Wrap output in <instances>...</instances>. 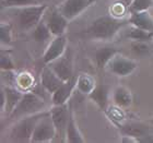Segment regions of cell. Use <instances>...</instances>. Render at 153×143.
Returning <instances> with one entry per match:
<instances>
[{
	"instance_id": "16",
	"label": "cell",
	"mask_w": 153,
	"mask_h": 143,
	"mask_svg": "<svg viewBox=\"0 0 153 143\" xmlns=\"http://www.w3.org/2000/svg\"><path fill=\"white\" fill-rule=\"evenodd\" d=\"M1 87L4 90V93H6V108H4V113L9 116L13 111V109L16 107V105L19 104L24 92H22V90H20L16 86L2 85Z\"/></svg>"
},
{
	"instance_id": "7",
	"label": "cell",
	"mask_w": 153,
	"mask_h": 143,
	"mask_svg": "<svg viewBox=\"0 0 153 143\" xmlns=\"http://www.w3.org/2000/svg\"><path fill=\"white\" fill-rule=\"evenodd\" d=\"M107 70L115 76L119 78H125V76H130L134 73L138 68V62L134 59L127 58L126 56L118 53L112 60L107 64Z\"/></svg>"
},
{
	"instance_id": "14",
	"label": "cell",
	"mask_w": 153,
	"mask_h": 143,
	"mask_svg": "<svg viewBox=\"0 0 153 143\" xmlns=\"http://www.w3.org/2000/svg\"><path fill=\"white\" fill-rule=\"evenodd\" d=\"M128 23L131 26L153 32V16L149 11H139V12H129Z\"/></svg>"
},
{
	"instance_id": "3",
	"label": "cell",
	"mask_w": 153,
	"mask_h": 143,
	"mask_svg": "<svg viewBox=\"0 0 153 143\" xmlns=\"http://www.w3.org/2000/svg\"><path fill=\"white\" fill-rule=\"evenodd\" d=\"M46 113H47V110H44L16 120L14 124L10 129V138L13 141L31 142V138H32V134L34 132V129H35L38 120Z\"/></svg>"
},
{
	"instance_id": "30",
	"label": "cell",
	"mask_w": 153,
	"mask_h": 143,
	"mask_svg": "<svg viewBox=\"0 0 153 143\" xmlns=\"http://www.w3.org/2000/svg\"><path fill=\"white\" fill-rule=\"evenodd\" d=\"M0 68L1 70H16V64L9 54H1Z\"/></svg>"
},
{
	"instance_id": "4",
	"label": "cell",
	"mask_w": 153,
	"mask_h": 143,
	"mask_svg": "<svg viewBox=\"0 0 153 143\" xmlns=\"http://www.w3.org/2000/svg\"><path fill=\"white\" fill-rule=\"evenodd\" d=\"M48 6L46 3H39L35 6H29L24 8H20L16 14L18 23L20 27L24 31L34 29L38 23L42 21Z\"/></svg>"
},
{
	"instance_id": "31",
	"label": "cell",
	"mask_w": 153,
	"mask_h": 143,
	"mask_svg": "<svg viewBox=\"0 0 153 143\" xmlns=\"http://www.w3.org/2000/svg\"><path fill=\"white\" fill-rule=\"evenodd\" d=\"M4 108H6V93H4V90L1 87V91H0V109L2 113H4Z\"/></svg>"
},
{
	"instance_id": "23",
	"label": "cell",
	"mask_w": 153,
	"mask_h": 143,
	"mask_svg": "<svg viewBox=\"0 0 153 143\" xmlns=\"http://www.w3.org/2000/svg\"><path fill=\"white\" fill-rule=\"evenodd\" d=\"M126 37L131 41H153V32H149L146 30H141L134 26L128 31Z\"/></svg>"
},
{
	"instance_id": "25",
	"label": "cell",
	"mask_w": 153,
	"mask_h": 143,
	"mask_svg": "<svg viewBox=\"0 0 153 143\" xmlns=\"http://www.w3.org/2000/svg\"><path fill=\"white\" fill-rule=\"evenodd\" d=\"M0 39H1L2 46H11L12 45V25L10 23L2 22L0 24Z\"/></svg>"
},
{
	"instance_id": "22",
	"label": "cell",
	"mask_w": 153,
	"mask_h": 143,
	"mask_svg": "<svg viewBox=\"0 0 153 143\" xmlns=\"http://www.w3.org/2000/svg\"><path fill=\"white\" fill-rule=\"evenodd\" d=\"M51 36H53V34L51 33V30L48 27L46 21L42 20L41 22L33 29L32 37L36 43H45V41H49Z\"/></svg>"
},
{
	"instance_id": "33",
	"label": "cell",
	"mask_w": 153,
	"mask_h": 143,
	"mask_svg": "<svg viewBox=\"0 0 153 143\" xmlns=\"http://www.w3.org/2000/svg\"><path fill=\"white\" fill-rule=\"evenodd\" d=\"M131 1H132V0H125V2H126V3H128V4H129V3H130Z\"/></svg>"
},
{
	"instance_id": "12",
	"label": "cell",
	"mask_w": 153,
	"mask_h": 143,
	"mask_svg": "<svg viewBox=\"0 0 153 143\" xmlns=\"http://www.w3.org/2000/svg\"><path fill=\"white\" fill-rule=\"evenodd\" d=\"M46 23L53 36H59L66 33L69 20L59 11V9H54L51 10V14L46 20Z\"/></svg>"
},
{
	"instance_id": "11",
	"label": "cell",
	"mask_w": 153,
	"mask_h": 143,
	"mask_svg": "<svg viewBox=\"0 0 153 143\" xmlns=\"http://www.w3.org/2000/svg\"><path fill=\"white\" fill-rule=\"evenodd\" d=\"M76 80L78 76H74L71 79L65 81L57 91L51 94V102L53 105H62L69 102L74 90L76 89Z\"/></svg>"
},
{
	"instance_id": "27",
	"label": "cell",
	"mask_w": 153,
	"mask_h": 143,
	"mask_svg": "<svg viewBox=\"0 0 153 143\" xmlns=\"http://www.w3.org/2000/svg\"><path fill=\"white\" fill-rule=\"evenodd\" d=\"M153 6V0H132L129 6V12H139V11H148Z\"/></svg>"
},
{
	"instance_id": "24",
	"label": "cell",
	"mask_w": 153,
	"mask_h": 143,
	"mask_svg": "<svg viewBox=\"0 0 153 143\" xmlns=\"http://www.w3.org/2000/svg\"><path fill=\"white\" fill-rule=\"evenodd\" d=\"M35 4H39L37 0H1V7L7 9H20Z\"/></svg>"
},
{
	"instance_id": "20",
	"label": "cell",
	"mask_w": 153,
	"mask_h": 143,
	"mask_svg": "<svg viewBox=\"0 0 153 143\" xmlns=\"http://www.w3.org/2000/svg\"><path fill=\"white\" fill-rule=\"evenodd\" d=\"M113 102L118 108H127L132 104V94L130 90L123 85L116 86L112 93Z\"/></svg>"
},
{
	"instance_id": "32",
	"label": "cell",
	"mask_w": 153,
	"mask_h": 143,
	"mask_svg": "<svg viewBox=\"0 0 153 143\" xmlns=\"http://www.w3.org/2000/svg\"><path fill=\"white\" fill-rule=\"evenodd\" d=\"M37 1H38L39 3H45L46 1H48V0H37Z\"/></svg>"
},
{
	"instance_id": "10",
	"label": "cell",
	"mask_w": 153,
	"mask_h": 143,
	"mask_svg": "<svg viewBox=\"0 0 153 143\" xmlns=\"http://www.w3.org/2000/svg\"><path fill=\"white\" fill-rule=\"evenodd\" d=\"M91 4L92 3L90 0H65L58 9L69 21H71L82 14Z\"/></svg>"
},
{
	"instance_id": "28",
	"label": "cell",
	"mask_w": 153,
	"mask_h": 143,
	"mask_svg": "<svg viewBox=\"0 0 153 143\" xmlns=\"http://www.w3.org/2000/svg\"><path fill=\"white\" fill-rule=\"evenodd\" d=\"M33 80L32 76L27 72H23L18 74V79H16V87L20 90H27L33 85Z\"/></svg>"
},
{
	"instance_id": "13",
	"label": "cell",
	"mask_w": 153,
	"mask_h": 143,
	"mask_svg": "<svg viewBox=\"0 0 153 143\" xmlns=\"http://www.w3.org/2000/svg\"><path fill=\"white\" fill-rule=\"evenodd\" d=\"M65 81L59 78L56 73L53 71L49 66H45L41 73V84L43 89L49 94H53L57 91V89L64 83Z\"/></svg>"
},
{
	"instance_id": "17",
	"label": "cell",
	"mask_w": 153,
	"mask_h": 143,
	"mask_svg": "<svg viewBox=\"0 0 153 143\" xmlns=\"http://www.w3.org/2000/svg\"><path fill=\"white\" fill-rule=\"evenodd\" d=\"M118 53H120V50L118 48L112 47V46H104V47L97 48L94 54L96 67L99 69L106 68L109 61L112 60Z\"/></svg>"
},
{
	"instance_id": "29",
	"label": "cell",
	"mask_w": 153,
	"mask_h": 143,
	"mask_svg": "<svg viewBox=\"0 0 153 143\" xmlns=\"http://www.w3.org/2000/svg\"><path fill=\"white\" fill-rule=\"evenodd\" d=\"M1 76H2V85L16 86V79L18 74L16 70H1Z\"/></svg>"
},
{
	"instance_id": "9",
	"label": "cell",
	"mask_w": 153,
	"mask_h": 143,
	"mask_svg": "<svg viewBox=\"0 0 153 143\" xmlns=\"http://www.w3.org/2000/svg\"><path fill=\"white\" fill-rule=\"evenodd\" d=\"M67 50V37L66 35L54 36V39L49 43L48 47L46 48L44 55H43V61L44 64H48L51 61L56 60L57 58L65 54Z\"/></svg>"
},
{
	"instance_id": "18",
	"label": "cell",
	"mask_w": 153,
	"mask_h": 143,
	"mask_svg": "<svg viewBox=\"0 0 153 143\" xmlns=\"http://www.w3.org/2000/svg\"><path fill=\"white\" fill-rule=\"evenodd\" d=\"M70 104V116H69V120H68L67 129H66V140L65 142L67 143H83L84 142V138H83L82 133L80 132L78 124L76 122L74 115V109H72V105L71 102L69 101Z\"/></svg>"
},
{
	"instance_id": "36",
	"label": "cell",
	"mask_w": 153,
	"mask_h": 143,
	"mask_svg": "<svg viewBox=\"0 0 153 143\" xmlns=\"http://www.w3.org/2000/svg\"><path fill=\"white\" fill-rule=\"evenodd\" d=\"M151 122H152V124H153V119H151Z\"/></svg>"
},
{
	"instance_id": "34",
	"label": "cell",
	"mask_w": 153,
	"mask_h": 143,
	"mask_svg": "<svg viewBox=\"0 0 153 143\" xmlns=\"http://www.w3.org/2000/svg\"><path fill=\"white\" fill-rule=\"evenodd\" d=\"M90 1H91V3H92V4H93V3H94V2H96V1H97V0H90Z\"/></svg>"
},
{
	"instance_id": "35",
	"label": "cell",
	"mask_w": 153,
	"mask_h": 143,
	"mask_svg": "<svg viewBox=\"0 0 153 143\" xmlns=\"http://www.w3.org/2000/svg\"><path fill=\"white\" fill-rule=\"evenodd\" d=\"M116 1H123V2H125V0H116Z\"/></svg>"
},
{
	"instance_id": "15",
	"label": "cell",
	"mask_w": 153,
	"mask_h": 143,
	"mask_svg": "<svg viewBox=\"0 0 153 143\" xmlns=\"http://www.w3.org/2000/svg\"><path fill=\"white\" fill-rule=\"evenodd\" d=\"M109 92L111 87L107 84H96L94 90L90 93L89 99L96 104V106L101 110H106L107 105H108V99H109Z\"/></svg>"
},
{
	"instance_id": "5",
	"label": "cell",
	"mask_w": 153,
	"mask_h": 143,
	"mask_svg": "<svg viewBox=\"0 0 153 143\" xmlns=\"http://www.w3.org/2000/svg\"><path fill=\"white\" fill-rule=\"evenodd\" d=\"M57 137L56 128L51 117V113H47L38 120L34 132L31 138V143H46L54 140V138Z\"/></svg>"
},
{
	"instance_id": "8",
	"label": "cell",
	"mask_w": 153,
	"mask_h": 143,
	"mask_svg": "<svg viewBox=\"0 0 153 143\" xmlns=\"http://www.w3.org/2000/svg\"><path fill=\"white\" fill-rule=\"evenodd\" d=\"M48 66L53 69L56 74L60 78L62 81H67L71 79L74 74V54L70 48H67L65 54L57 58L56 60L51 61Z\"/></svg>"
},
{
	"instance_id": "19",
	"label": "cell",
	"mask_w": 153,
	"mask_h": 143,
	"mask_svg": "<svg viewBox=\"0 0 153 143\" xmlns=\"http://www.w3.org/2000/svg\"><path fill=\"white\" fill-rule=\"evenodd\" d=\"M119 130L123 136H129V137L136 138L139 142V139L150 132V129L148 126L141 122H127L124 124H118Z\"/></svg>"
},
{
	"instance_id": "26",
	"label": "cell",
	"mask_w": 153,
	"mask_h": 143,
	"mask_svg": "<svg viewBox=\"0 0 153 143\" xmlns=\"http://www.w3.org/2000/svg\"><path fill=\"white\" fill-rule=\"evenodd\" d=\"M131 51L138 57H144L151 53V48L148 45V41H131L130 43Z\"/></svg>"
},
{
	"instance_id": "6",
	"label": "cell",
	"mask_w": 153,
	"mask_h": 143,
	"mask_svg": "<svg viewBox=\"0 0 153 143\" xmlns=\"http://www.w3.org/2000/svg\"><path fill=\"white\" fill-rule=\"evenodd\" d=\"M51 117L56 128L57 137L65 142L66 140V129H67L68 120L70 116V104L69 102L62 105H53L49 109Z\"/></svg>"
},
{
	"instance_id": "2",
	"label": "cell",
	"mask_w": 153,
	"mask_h": 143,
	"mask_svg": "<svg viewBox=\"0 0 153 143\" xmlns=\"http://www.w3.org/2000/svg\"><path fill=\"white\" fill-rule=\"evenodd\" d=\"M45 108H46V104L44 99L36 93L27 91V92H24L19 104L8 117L12 120H18L20 118L46 110Z\"/></svg>"
},
{
	"instance_id": "21",
	"label": "cell",
	"mask_w": 153,
	"mask_h": 143,
	"mask_svg": "<svg viewBox=\"0 0 153 143\" xmlns=\"http://www.w3.org/2000/svg\"><path fill=\"white\" fill-rule=\"evenodd\" d=\"M96 83L95 80L93 79L92 76L85 73H81L78 76V80H76V89L78 92L84 95H89L90 93L92 92L94 87H95Z\"/></svg>"
},
{
	"instance_id": "1",
	"label": "cell",
	"mask_w": 153,
	"mask_h": 143,
	"mask_svg": "<svg viewBox=\"0 0 153 143\" xmlns=\"http://www.w3.org/2000/svg\"><path fill=\"white\" fill-rule=\"evenodd\" d=\"M128 20H123L114 16H101L94 19L88 26L85 33L92 39L100 41H112L124 26H126Z\"/></svg>"
}]
</instances>
